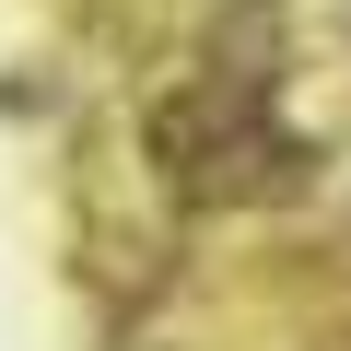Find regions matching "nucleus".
Instances as JSON below:
<instances>
[{
  "label": "nucleus",
  "instance_id": "1",
  "mask_svg": "<svg viewBox=\"0 0 351 351\" xmlns=\"http://www.w3.org/2000/svg\"><path fill=\"white\" fill-rule=\"evenodd\" d=\"M152 152H164V176L188 199H281V188H304V141H281L269 71H234V59H211L188 94L152 106Z\"/></svg>",
  "mask_w": 351,
  "mask_h": 351
},
{
  "label": "nucleus",
  "instance_id": "2",
  "mask_svg": "<svg viewBox=\"0 0 351 351\" xmlns=\"http://www.w3.org/2000/svg\"><path fill=\"white\" fill-rule=\"evenodd\" d=\"M328 351H351V339H328Z\"/></svg>",
  "mask_w": 351,
  "mask_h": 351
}]
</instances>
